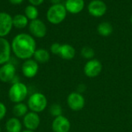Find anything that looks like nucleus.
Instances as JSON below:
<instances>
[{
  "mask_svg": "<svg viewBox=\"0 0 132 132\" xmlns=\"http://www.w3.org/2000/svg\"><path fill=\"white\" fill-rule=\"evenodd\" d=\"M64 6L67 9V12H69L72 14H77L84 9V0H67Z\"/></svg>",
  "mask_w": 132,
  "mask_h": 132,
  "instance_id": "2eb2a0df",
  "label": "nucleus"
},
{
  "mask_svg": "<svg viewBox=\"0 0 132 132\" xmlns=\"http://www.w3.org/2000/svg\"><path fill=\"white\" fill-rule=\"evenodd\" d=\"M6 112H7V109L5 105L3 103L0 102V121L4 119V117L6 115Z\"/></svg>",
  "mask_w": 132,
  "mask_h": 132,
  "instance_id": "a878e982",
  "label": "nucleus"
},
{
  "mask_svg": "<svg viewBox=\"0 0 132 132\" xmlns=\"http://www.w3.org/2000/svg\"><path fill=\"white\" fill-rule=\"evenodd\" d=\"M11 44L5 38L0 37V65L9 61L11 58Z\"/></svg>",
  "mask_w": 132,
  "mask_h": 132,
  "instance_id": "4468645a",
  "label": "nucleus"
},
{
  "mask_svg": "<svg viewBox=\"0 0 132 132\" xmlns=\"http://www.w3.org/2000/svg\"><path fill=\"white\" fill-rule=\"evenodd\" d=\"M67 105L68 107L74 111H79L84 107L85 99L83 95L78 92H73L67 96Z\"/></svg>",
  "mask_w": 132,
  "mask_h": 132,
  "instance_id": "423d86ee",
  "label": "nucleus"
},
{
  "mask_svg": "<svg viewBox=\"0 0 132 132\" xmlns=\"http://www.w3.org/2000/svg\"><path fill=\"white\" fill-rule=\"evenodd\" d=\"M0 132H2V130H1V128H0Z\"/></svg>",
  "mask_w": 132,
  "mask_h": 132,
  "instance_id": "2f4dec72",
  "label": "nucleus"
},
{
  "mask_svg": "<svg viewBox=\"0 0 132 132\" xmlns=\"http://www.w3.org/2000/svg\"><path fill=\"white\" fill-rule=\"evenodd\" d=\"M50 2H51L53 5H56V4H60L61 0H50Z\"/></svg>",
  "mask_w": 132,
  "mask_h": 132,
  "instance_id": "c85d7f7f",
  "label": "nucleus"
},
{
  "mask_svg": "<svg viewBox=\"0 0 132 132\" xmlns=\"http://www.w3.org/2000/svg\"><path fill=\"white\" fill-rule=\"evenodd\" d=\"M102 64L97 59L89 60L84 65V74L89 78H95L98 76L102 72Z\"/></svg>",
  "mask_w": 132,
  "mask_h": 132,
  "instance_id": "0eeeda50",
  "label": "nucleus"
},
{
  "mask_svg": "<svg viewBox=\"0 0 132 132\" xmlns=\"http://www.w3.org/2000/svg\"><path fill=\"white\" fill-rule=\"evenodd\" d=\"M47 99L42 93H34L28 99L27 106L30 111L39 114L43 112L47 107Z\"/></svg>",
  "mask_w": 132,
  "mask_h": 132,
  "instance_id": "7ed1b4c3",
  "label": "nucleus"
},
{
  "mask_svg": "<svg viewBox=\"0 0 132 132\" xmlns=\"http://www.w3.org/2000/svg\"><path fill=\"white\" fill-rule=\"evenodd\" d=\"M9 1L10 2V3H12L13 5H19L23 2V0H9Z\"/></svg>",
  "mask_w": 132,
  "mask_h": 132,
  "instance_id": "cd10ccee",
  "label": "nucleus"
},
{
  "mask_svg": "<svg viewBox=\"0 0 132 132\" xmlns=\"http://www.w3.org/2000/svg\"><path fill=\"white\" fill-rule=\"evenodd\" d=\"M22 124L26 130L36 131L40 124V117L38 114L34 112H28L22 120Z\"/></svg>",
  "mask_w": 132,
  "mask_h": 132,
  "instance_id": "9d476101",
  "label": "nucleus"
},
{
  "mask_svg": "<svg viewBox=\"0 0 132 132\" xmlns=\"http://www.w3.org/2000/svg\"><path fill=\"white\" fill-rule=\"evenodd\" d=\"M14 55L21 60L30 59L36 50V43L32 36L27 33L17 34L11 44Z\"/></svg>",
  "mask_w": 132,
  "mask_h": 132,
  "instance_id": "f257e3e1",
  "label": "nucleus"
},
{
  "mask_svg": "<svg viewBox=\"0 0 132 132\" xmlns=\"http://www.w3.org/2000/svg\"><path fill=\"white\" fill-rule=\"evenodd\" d=\"M130 21H131V24H132V15H131V19H130Z\"/></svg>",
  "mask_w": 132,
  "mask_h": 132,
  "instance_id": "7c9ffc66",
  "label": "nucleus"
},
{
  "mask_svg": "<svg viewBox=\"0 0 132 132\" xmlns=\"http://www.w3.org/2000/svg\"><path fill=\"white\" fill-rule=\"evenodd\" d=\"M50 114L55 117H59V116H61L62 115V113H63V109L61 107V106L58 103H54L53 104L50 108Z\"/></svg>",
  "mask_w": 132,
  "mask_h": 132,
  "instance_id": "b1692460",
  "label": "nucleus"
},
{
  "mask_svg": "<svg viewBox=\"0 0 132 132\" xmlns=\"http://www.w3.org/2000/svg\"><path fill=\"white\" fill-rule=\"evenodd\" d=\"M5 129L7 132H22V124L17 117H11L5 123Z\"/></svg>",
  "mask_w": 132,
  "mask_h": 132,
  "instance_id": "f3484780",
  "label": "nucleus"
},
{
  "mask_svg": "<svg viewBox=\"0 0 132 132\" xmlns=\"http://www.w3.org/2000/svg\"><path fill=\"white\" fill-rule=\"evenodd\" d=\"M60 47H61V44H59V43H53L50 46V51L53 54L59 55V53H60Z\"/></svg>",
  "mask_w": 132,
  "mask_h": 132,
  "instance_id": "393cba45",
  "label": "nucleus"
},
{
  "mask_svg": "<svg viewBox=\"0 0 132 132\" xmlns=\"http://www.w3.org/2000/svg\"><path fill=\"white\" fill-rule=\"evenodd\" d=\"M12 16L6 12H0V37L7 36L12 30Z\"/></svg>",
  "mask_w": 132,
  "mask_h": 132,
  "instance_id": "f8f14e48",
  "label": "nucleus"
},
{
  "mask_svg": "<svg viewBox=\"0 0 132 132\" xmlns=\"http://www.w3.org/2000/svg\"><path fill=\"white\" fill-rule=\"evenodd\" d=\"M12 24L15 28L18 29L25 28L28 24V19L26 16L22 14L15 15L12 18Z\"/></svg>",
  "mask_w": 132,
  "mask_h": 132,
  "instance_id": "412c9836",
  "label": "nucleus"
},
{
  "mask_svg": "<svg viewBox=\"0 0 132 132\" xmlns=\"http://www.w3.org/2000/svg\"><path fill=\"white\" fill-rule=\"evenodd\" d=\"M22 75L28 79L34 78L39 71V64L34 59H27L25 60L22 65Z\"/></svg>",
  "mask_w": 132,
  "mask_h": 132,
  "instance_id": "6e6552de",
  "label": "nucleus"
},
{
  "mask_svg": "<svg viewBox=\"0 0 132 132\" xmlns=\"http://www.w3.org/2000/svg\"><path fill=\"white\" fill-rule=\"evenodd\" d=\"M76 51L74 47L68 44H61L59 56L64 60H71L75 57Z\"/></svg>",
  "mask_w": 132,
  "mask_h": 132,
  "instance_id": "dca6fc26",
  "label": "nucleus"
},
{
  "mask_svg": "<svg viewBox=\"0 0 132 132\" xmlns=\"http://www.w3.org/2000/svg\"><path fill=\"white\" fill-rule=\"evenodd\" d=\"M52 130L53 132H69L70 130V122L63 115L56 117L52 122Z\"/></svg>",
  "mask_w": 132,
  "mask_h": 132,
  "instance_id": "ddd939ff",
  "label": "nucleus"
},
{
  "mask_svg": "<svg viewBox=\"0 0 132 132\" xmlns=\"http://www.w3.org/2000/svg\"><path fill=\"white\" fill-rule=\"evenodd\" d=\"M81 55L84 58H87V59H89V60H91L93 59V58L94 57L95 55V51L94 50L90 47H88V46H86V47H84L82 49H81Z\"/></svg>",
  "mask_w": 132,
  "mask_h": 132,
  "instance_id": "5701e85b",
  "label": "nucleus"
},
{
  "mask_svg": "<svg viewBox=\"0 0 132 132\" xmlns=\"http://www.w3.org/2000/svg\"><path fill=\"white\" fill-rule=\"evenodd\" d=\"M22 132H36V131H30V130H24V131H22Z\"/></svg>",
  "mask_w": 132,
  "mask_h": 132,
  "instance_id": "c756f323",
  "label": "nucleus"
},
{
  "mask_svg": "<svg viewBox=\"0 0 132 132\" xmlns=\"http://www.w3.org/2000/svg\"><path fill=\"white\" fill-rule=\"evenodd\" d=\"M16 68L13 63L7 62L0 67V81L4 83L12 82L16 76Z\"/></svg>",
  "mask_w": 132,
  "mask_h": 132,
  "instance_id": "39448f33",
  "label": "nucleus"
},
{
  "mask_svg": "<svg viewBox=\"0 0 132 132\" xmlns=\"http://www.w3.org/2000/svg\"><path fill=\"white\" fill-rule=\"evenodd\" d=\"M43 1L44 0H29V2L34 6H37V5H41L43 2Z\"/></svg>",
  "mask_w": 132,
  "mask_h": 132,
  "instance_id": "bb28decb",
  "label": "nucleus"
},
{
  "mask_svg": "<svg viewBox=\"0 0 132 132\" xmlns=\"http://www.w3.org/2000/svg\"><path fill=\"white\" fill-rule=\"evenodd\" d=\"M38 15H39L38 9H36V6L32 5H29L26 7L25 16L27 17L28 19H31V21L36 19L38 17Z\"/></svg>",
  "mask_w": 132,
  "mask_h": 132,
  "instance_id": "4be33fe9",
  "label": "nucleus"
},
{
  "mask_svg": "<svg viewBox=\"0 0 132 132\" xmlns=\"http://www.w3.org/2000/svg\"><path fill=\"white\" fill-rule=\"evenodd\" d=\"M113 26L108 22H103L97 26V32L102 37H108L113 33Z\"/></svg>",
  "mask_w": 132,
  "mask_h": 132,
  "instance_id": "aec40b11",
  "label": "nucleus"
},
{
  "mask_svg": "<svg viewBox=\"0 0 132 132\" xmlns=\"http://www.w3.org/2000/svg\"><path fill=\"white\" fill-rule=\"evenodd\" d=\"M67 16V9L62 4L53 5L46 12L47 20L52 24H60L62 23Z\"/></svg>",
  "mask_w": 132,
  "mask_h": 132,
  "instance_id": "20e7f679",
  "label": "nucleus"
},
{
  "mask_svg": "<svg viewBox=\"0 0 132 132\" xmlns=\"http://www.w3.org/2000/svg\"><path fill=\"white\" fill-rule=\"evenodd\" d=\"M89 13L95 17H101L107 12V5L101 0H93L88 5Z\"/></svg>",
  "mask_w": 132,
  "mask_h": 132,
  "instance_id": "9b49d317",
  "label": "nucleus"
},
{
  "mask_svg": "<svg viewBox=\"0 0 132 132\" xmlns=\"http://www.w3.org/2000/svg\"><path fill=\"white\" fill-rule=\"evenodd\" d=\"M28 87L26 84L21 82L12 83L10 86L8 96L9 99L11 102L15 103H22L28 96Z\"/></svg>",
  "mask_w": 132,
  "mask_h": 132,
  "instance_id": "f03ea898",
  "label": "nucleus"
},
{
  "mask_svg": "<svg viewBox=\"0 0 132 132\" xmlns=\"http://www.w3.org/2000/svg\"><path fill=\"white\" fill-rule=\"evenodd\" d=\"M29 30L30 33L37 38H43L46 34V26L40 19H36L32 20L29 25Z\"/></svg>",
  "mask_w": 132,
  "mask_h": 132,
  "instance_id": "1a4fd4ad",
  "label": "nucleus"
},
{
  "mask_svg": "<svg viewBox=\"0 0 132 132\" xmlns=\"http://www.w3.org/2000/svg\"><path fill=\"white\" fill-rule=\"evenodd\" d=\"M50 52L44 49V48H39L36 49L34 54H33V59L39 64H46L50 61Z\"/></svg>",
  "mask_w": 132,
  "mask_h": 132,
  "instance_id": "a211bd4d",
  "label": "nucleus"
},
{
  "mask_svg": "<svg viewBox=\"0 0 132 132\" xmlns=\"http://www.w3.org/2000/svg\"><path fill=\"white\" fill-rule=\"evenodd\" d=\"M29 108L27 104L24 103H15L12 108V113L15 117H23L28 113Z\"/></svg>",
  "mask_w": 132,
  "mask_h": 132,
  "instance_id": "6ab92c4d",
  "label": "nucleus"
}]
</instances>
